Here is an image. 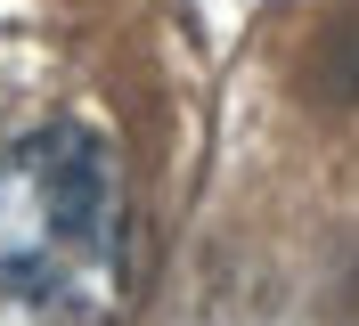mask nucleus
I'll return each mask as SVG.
<instances>
[{
    "label": "nucleus",
    "mask_w": 359,
    "mask_h": 326,
    "mask_svg": "<svg viewBox=\"0 0 359 326\" xmlns=\"http://www.w3.org/2000/svg\"><path fill=\"white\" fill-rule=\"evenodd\" d=\"M131 285V204L114 147L41 123L0 155V294L41 326H107Z\"/></svg>",
    "instance_id": "obj_1"
}]
</instances>
